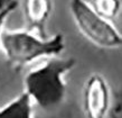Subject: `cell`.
<instances>
[{
  "instance_id": "3",
  "label": "cell",
  "mask_w": 122,
  "mask_h": 118,
  "mask_svg": "<svg viewBox=\"0 0 122 118\" xmlns=\"http://www.w3.org/2000/svg\"><path fill=\"white\" fill-rule=\"evenodd\" d=\"M72 18L83 36L100 48L122 47V33L112 24L97 14L86 0H70Z\"/></svg>"
},
{
  "instance_id": "5",
  "label": "cell",
  "mask_w": 122,
  "mask_h": 118,
  "mask_svg": "<svg viewBox=\"0 0 122 118\" xmlns=\"http://www.w3.org/2000/svg\"><path fill=\"white\" fill-rule=\"evenodd\" d=\"M22 6L28 29L47 36L46 26L53 11V0H24Z\"/></svg>"
},
{
  "instance_id": "9",
  "label": "cell",
  "mask_w": 122,
  "mask_h": 118,
  "mask_svg": "<svg viewBox=\"0 0 122 118\" xmlns=\"http://www.w3.org/2000/svg\"><path fill=\"white\" fill-rule=\"evenodd\" d=\"M15 1L16 0H0V9L6 7V6H9L10 4L15 2Z\"/></svg>"
},
{
  "instance_id": "8",
  "label": "cell",
  "mask_w": 122,
  "mask_h": 118,
  "mask_svg": "<svg viewBox=\"0 0 122 118\" xmlns=\"http://www.w3.org/2000/svg\"><path fill=\"white\" fill-rule=\"evenodd\" d=\"M17 7V1L10 4L9 6H6V7L1 8L0 9V41H1V35L5 30V25H6V22H7V18L11 15V12L15 10V8Z\"/></svg>"
},
{
  "instance_id": "7",
  "label": "cell",
  "mask_w": 122,
  "mask_h": 118,
  "mask_svg": "<svg viewBox=\"0 0 122 118\" xmlns=\"http://www.w3.org/2000/svg\"><path fill=\"white\" fill-rule=\"evenodd\" d=\"M94 10L107 20H113L122 9L120 0H91Z\"/></svg>"
},
{
  "instance_id": "4",
  "label": "cell",
  "mask_w": 122,
  "mask_h": 118,
  "mask_svg": "<svg viewBox=\"0 0 122 118\" xmlns=\"http://www.w3.org/2000/svg\"><path fill=\"white\" fill-rule=\"evenodd\" d=\"M85 118H107L111 106V91L105 78L100 73L91 74L85 81L82 93Z\"/></svg>"
},
{
  "instance_id": "6",
  "label": "cell",
  "mask_w": 122,
  "mask_h": 118,
  "mask_svg": "<svg viewBox=\"0 0 122 118\" xmlns=\"http://www.w3.org/2000/svg\"><path fill=\"white\" fill-rule=\"evenodd\" d=\"M35 103L25 91L0 107V118H35Z\"/></svg>"
},
{
  "instance_id": "1",
  "label": "cell",
  "mask_w": 122,
  "mask_h": 118,
  "mask_svg": "<svg viewBox=\"0 0 122 118\" xmlns=\"http://www.w3.org/2000/svg\"><path fill=\"white\" fill-rule=\"evenodd\" d=\"M73 57L54 56L43 60L24 77V91L35 106L43 110H53L65 100L67 91L66 75L74 69Z\"/></svg>"
},
{
  "instance_id": "2",
  "label": "cell",
  "mask_w": 122,
  "mask_h": 118,
  "mask_svg": "<svg viewBox=\"0 0 122 118\" xmlns=\"http://www.w3.org/2000/svg\"><path fill=\"white\" fill-rule=\"evenodd\" d=\"M65 46V36L62 33L41 36L28 28H5L0 41V48L7 62L16 70H20L37 61L59 56Z\"/></svg>"
}]
</instances>
